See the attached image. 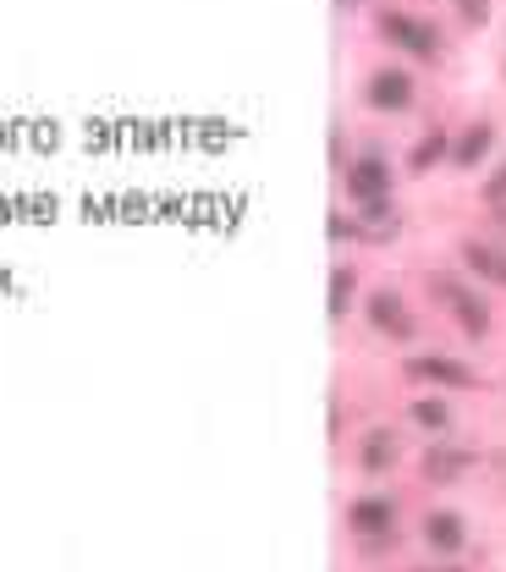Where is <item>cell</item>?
I'll return each mask as SVG.
<instances>
[{
	"label": "cell",
	"instance_id": "1",
	"mask_svg": "<svg viewBox=\"0 0 506 572\" xmlns=\"http://www.w3.org/2000/svg\"><path fill=\"white\" fill-rule=\"evenodd\" d=\"M347 204L363 226H391L396 204H391V160L380 149H363L358 160H347Z\"/></svg>",
	"mask_w": 506,
	"mask_h": 572
},
{
	"label": "cell",
	"instance_id": "2",
	"mask_svg": "<svg viewBox=\"0 0 506 572\" xmlns=\"http://www.w3.org/2000/svg\"><path fill=\"white\" fill-rule=\"evenodd\" d=\"M429 298H435V303H440L457 325H462V336H468V341H484V336H490V303H484L473 287H462L457 276H446V270H440V276H429Z\"/></svg>",
	"mask_w": 506,
	"mask_h": 572
},
{
	"label": "cell",
	"instance_id": "3",
	"mask_svg": "<svg viewBox=\"0 0 506 572\" xmlns=\"http://www.w3.org/2000/svg\"><path fill=\"white\" fill-rule=\"evenodd\" d=\"M380 40L396 45L402 56H413L418 67H435L440 61V29L413 18V12H380Z\"/></svg>",
	"mask_w": 506,
	"mask_h": 572
},
{
	"label": "cell",
	"instance_id": "4",
	"mask_svg": "<svg viewBox=\"0 0 506 572\" xmlns=\"http://www.w3.org/2000/svg\"><path fill=\"white\" fill-rule=\"evenodd\" d=\"M347 528L363 539V556H385L391 550V528H396V501L391 495H358L347 506Z\"/></svg>",
	"mask_w": 506,
	"mask_h": 572
},
{
	"label": "cell",
	"instance_id": "5",
	"mask_svg": "<svg viewBox=\"0 0 506 572\" xmlns=\"http://www.w3.org/2000/svg\"><path fill=\"white\" fill-rule=\"evenodd\" d=\"M413 100H418V83H413L407 67H374L369 83H363V105L380 111V116H407Z\"/></svg>",
	"mask_w": 506,
	"mask_h": 572
},
{
	"label": "cell",
	"instance_id": "6",
	"mask_svg": "<svg viewBox=\"0 0 506 572\" xmlns=\"http://www.w3.org/2000/svg\"><path fill=\"white\" fill-rule=\"evenodd\" d=\"M363 319H369V330H380L385 341H413V336H418V319H413V309H407V298H402L396 287H374L369 303H363Z\"/></svg>",
	"mask_w": 506,
	"mask_h": 572
},
{
	"label": "cell",
	"instance_id": "7",
	"mask_svg": "<svg viewBox=\"0 0 506 572\" xmlns=\"http://www.w3.org/2000/svg\"><path fill=\"white\" fill-rule=\"evenodd\" d=\"M402 374H407L413 385H446V391H473V385H479V374H473L468 363L435 358V352H413V358L402 363Z\"/></svg>",
	"mask_w": 506,
	"mask_h": 572
},
{
	"label": "cell",
	"instance_id": "8",
	"mask_svg": "<svg viewBox=\"0 0 506 572\" xmlns=\"http://www.w3.org/2000/svg\"><path fill=\"white\" fill-rule=\"evenodd\" d=\"M424 545L440 556V561H451V556H462V545H468V523L457 517V512H446V506H435L429 517H424Z\"/></svg>",
	"mask_w": 506,
	"mask_h": 572
},
{
	"label": "cell",
	"instance_id": "9",
	"mask_svg": "<svg viewBox=\"0 0 506 572\" xmlns=\"http://www.w3.org/2000/svg\"><path fill=\"white\" fill-rule=\"evenodd\" d=\"M490 149H495V127H490V122H468V127L451 138V155H446V160H451L457 171H473V166L490 160Z\"/></svg>",
	"mask_w": 506,
	"mask_h": 572
},
{
	"label": "cell",
	"instance_id": "10",
	"mask_svg": "<svg viewBox=\"0 0 506 572\" xmlns=\"http://www.w3.org/2000/svg\"><path fill=\"white\" fill-rule=\"evenodd\" d=\"M468 468H473V451H468V446H429V451L418 457V473H424L429 484H457Z\"/></svg>",
	"mask_w": 506,
	"mask_h": 572
},
{
	"label": "cell",
	"instance_id": "11",
	"mask_svg": "<svg viewBox=\"0 0 506 572\" xmlns=\"http://www.w3.org/2000/svg\"><path fill=\"white\" fill-rule=\"evenodd\" d=\"M396 457H402L396 429H363V435H358V468H363V473H391Z\"/></svg>",
	"mask_w": 506,
	"mask_h": 572
},
{
	"label": "cell",
	"instance_id": "12",
	"mask_svg": "<svg viewBox=\"0 0 506 572\" xmlns=\"http://www.w3.org/2000/svg\"><path fill=\"white\" fill-rule=\"evenodd\" d=\"M462 265L490 281V287H506V248L501 243H484V237H462Z\"/></svg>",
	"mask_w": 506,
	"mask_h": 572
},
{
	"label": "cell",
	"instance_id": "13",
	"mask_svg": "<svg viewBox=\"0 0 506 572\" xmlns=\"http://www.w3.org/2000/svg\"><path fill=\"white\" fill-rule=\"evenodd\" d=\"M451 155V138H446V127H429L418 144H413V155H407V166L413 171H429V166H440Z\"/></svg>",
	"mask_w": 506,
	"mask_h": 572
},
{
	"label": "cell",
	"instance_id": "14",
	"mask_svg": "<svg viewBox=\"0 0 506 572\" xmlns=\"http://www.w3.org/2000/svg\"><path fill=\"white\" fill-rule=\"evenodd\" d=\"M407 418H413L418 429H429V435H446V429H451V407H446L440 396H418V402L407 407Z\"/></svg>",
	"mask_w": 506,
	"mask_h": 572
},
{
	"label": "cell",
	"instance_id": "15",
	"mask_svg": "<svg viewBox=\"0 0 506 572\" xmlns=\"http://www.w3.org/2000/svg\"><path fill=\"white\" fill-rule=\"evenodd\" d=\"M352 292H358V270H352V265H336V270H330V319H347Z\"/></svg>",
	"mask_w": 506,
	"mask_h": 572
},
{
	"label": "cell",
	"instance_id": "16",
	"mask_svg": "<svg viewBox=\"0 0 506 572\" xmlns=\"http://www.w3.org/2000/svg\"><path fill=\"white\" fill-rule=\"evenodd\" d=\"M325 232H330V243H374V232H369L358 215H347V210H330Z\"/></svg>",
	"mask_w": 506,
	"mask_h": 572
},
{
	"label": "cell",
	"instance_id": "17",
	"mask_svg": "<svg viewBox=\"0 0 506 572\" xmlns=\"http://www.w3.org/2000/svg\"><path fill=\"white\" fill-rule=\"evenodd\" d=\"M451 7H457V18H462L468 29H484V23H490V0H451Z\"/></svg>",
	"mask_w": 506,
	"mask_h": 572
},
{
	"label": "cell",
	"instance_id": "18",
	"mask_svg": "<svg viewBox=\"0 0 506 572\" xmlns=\"http://www.w3.org/2000/svg\"><path fill=\"white\" fill-rule=\"evenodd\" d=\"M484 204H490V210H506V166L484 182Z\"/></svg>",
	"mask_w": 506,
	"mask_h": 572
},
{
	"label": "cell",
	"instance_id": "19",
	"mask_svg": "<svg viewBox=\"0 0 506 572\" xmlns=\"http://www.w3.org/2000/svg\"><path fill=\"white\" fill-rule=\"evenodd\" d=\"M336 7H341V12H358V7H363V0H336Z\"/></svg>",
	"mask_w": 506,
	"mask_h": 572
},
{
	"label": "cell",
	"instance_id": "20",
	"mask_svg": "<svg viewBox=\"0 0 506 572\" xmlns=\"http://www.w3.org/2000/svg\"><path fill=\"white\" fill-rule=\"evenodd\" d=\"M435 572H462V567H435Z\"/></svg>",
	"mask_w": 506,
	"mask_h": 572
}]
</instances>
